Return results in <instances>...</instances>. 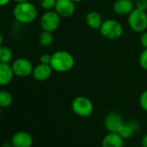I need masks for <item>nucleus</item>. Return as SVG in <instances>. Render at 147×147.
Listing matches in <instances>:
<instances>
[{"mask_svg": "<svg viewBox=\"0 0 147 147\" xmlns=\"http://www.w3.org/2000/svg\"><path fill=\"white\" fill-rule=\"evenodd\" d=\"M50 66L55 72L67 73L75 66V58L66 50H57L51 55Z\"/></svg>", "mask_w": 147, "mask_h": 147, "instance_id": "nucleus-1", "label": "nucleus"}, {"mask_svg": "<svg viewBox=\"0 0 147 147\" xmlns=\"http://www.w3.org/2000/svg\"><path fill=\"white\" fill-rule=\"evenodd\" d=\"M15 19L21 24H30L37 18V9L29 1L18 3L13 10Z\"/></svg>", "mask_w": 147, "mask_h": 147, "instance_id": "nucleus-2", "label": "nucleus"}, {"mask_svg": "<svg viewBox=\"0 0 147 147\" xmlns=\"http://www.w3.org/2000/svg\"><path fill=\"white\" fill-rule=\"evenodd\" d=\"M100 32L101 36L108 40H117L123 34V27L115 19H107L103 21Z\"/></svg>", "mask_w": 147, "mask_h": 147, "instance_id": "nucleus-3", "label": "nucleus"}, {"mask_svg": "<svg viewBox=\"0 0 147 147\" xmlns=\"http://www.w3.org/2000/svg\"><path fill=\"white\" fill-rule=\"evenodd\" d=\"M128 25L135 32L142 33L147 29V14L146 11L134 8L128 15Z\"/></svg>", "mask_w": 147, "mask_h": 147, "instance_id": "nucleus-4", "label": "nucleus"}, {"mask_svg": "<svg viewBox=\"0 0 147 147\" xmlns=\"http://www.w3.org/2000/svg\"><path fill=\"white\" fill-rule=\"evenodd\" d=\"M72 110L80 117H88L93 113L94 105L86 96H78L72 101Z\"/></svg>", "mask_w": 147, "mask_h": 147, "instance_id": "nucleus-5", "label": "nucleus"}, {"mask_svg": "<svg viewBox=\"0 0 147 147\" xmlns=\"http://www.w3.org/2000/svg\"><path fill=\"white\" fill-rule=\"evenodd\" d=\"M61 23V17L55 11H46L40 19V24L42 30L54 32L56 30Z\"/></svg>", "mask_w": 147, "mask_h": 147, "instance_id": "nucleus-6", "label": "nucleus"}, {"mask_svg": "<svg viewBox=\"0 0 147 147\" xmlns=\"http://www.w3.org/2000/svg\"><path fill=\"white\" fill-rule=\"evenodd\" d=\"M14 76L19 78H26L32 75L34 67L31 61L26 58H18L11 63Z\"/></svg>", "mask_w": 147, "mask_h": 147, "instance_id": "nucleus-7", "label": "nucleus"}, {"mask_svg": "<svg viewBox=\"0 0 147 147\" xmlns=\"http://www.w3.org/2000/svg\"><path fill=\"white\" fill-rule=\"evenodd\" d=\"M122 116L117 112H111L105 117L104 125L109 132H119L124 124Z\"/></svg>", "mask_w": 147, "mask_h": 147, "instance_id": "nucleus-8", "label": "nucleus"}, {"mask_svg": "<svg viewBox=\"0 0 147 147\" xmlns=\"http://www.w3.org/2000/svg\"><path fill=\"white\" fill-rule=\"evenodd\" d=\"M55 11L61 18H70L76 12V3L73 0H57Z\"/></svg>", "mask_w": 147, "mask_h": 147, "instance_id": "nucleus-9", "label": "nucleus"}, {"mask_svg": "<svg viewBox=\"0 0 147 147\" xmlns=\"http://www.w3.org/2000/svg\"><path fill=\"white\" fill-rule=\"evenodd\" d=\"M12 147H31L33 144L32 136L24 131L15 132L11 139Z\"/></svg>", "mask_w": 147, "mask_h": 147, "instance_id": "nucleus-10", "label": "nucleus"}, {"mask_svg": "<svg viewBox=\"0 0 147 147\" xmlns=\"http://www.w3.org/2000/svg\"><path fill=\"white\" fill-rule=\"evenodd\" d=\"M53 71L54 70L51 67L50 64L39 63L34 67L32 76L34 79L36 80L37 82H44L51 76Z\"/></svg>", "mask_w": 147, "mask_h": 147, "instance_id": "nucleus-11", "label": "nucleus"}, {"mask_svg": "<svg viewBox=\"0 0 147 147\" xmlns=\"http://www.w3.org/2000/svg\"><path fill=\"white\" fill-rule=\"evenodd\" d=\"M135 8L131 0H116L113 4V11L119 16H128Z\"/></svg>", "mask_w": 147, "mask_h": 147, "instance_id": "nucleus-12", "label": "nucleus"}, {"mask_svg": "<svg viewBox=\"0 0 147 147\" xmlns=\"http://www.w3.org/2000/svg\"><path fill=\"white\" fill-rule=\"evenodd\" d=\"M102 147H123L124 138L119 132H109L107 134L101 142Z\"/></svg>", "mask_w": 147, "mask_h": 147, "instance_id": "nucleus-13", "label": "nucleus"}, {"mask_svg": "<svg viewBox=\"0 0 147 147\" xmlns=\"http://www.w3.org/2000/svg\"><path fill=\"white\" fill-rule=\"evenodd\" d=\"M13 77L14 73L11 65L0 62V86H7L11 82Z\"/></svg>", "mask_w": 147, "mask_h": 147, "instance_id": "nucleus-14", "label": "nucleus"}, {"mask_svg": "<svg viewBox=\"0 0 147 147\" xmlns=\"http://www.w3.org/2000/svg\"><path fill=\"white\" fill-rule=\"evenodd\" d=\"M86 23L88 26L93 30H100L103 20L100 14L95 11H89L86 16Z\"/></svg>", "mask_w": 147, "mask_h": 147, "instance_id": "nucleus-15", "label": "nucleus"}, {"mask_svg": "<svg viewBox=\"0 0 147 147\" xmlns=\"http://www.w3.org/2000/svg\"><path fill=\"white\" fill-rule=\"evenodd\" d=\"M138 127V124L136 121H130L128 123H124L119 131V134L124 139L130 138L137 131Z\"/></svg>", "mask_w": 147, "mask_h": 147, "instance_id": "nucleus-16", "label": "nucleus"}, {"mask_svg": "<svg viewBox=\"0 0 147 147\" xmlns=\"http://www.w3.org/2000/svg\"><path fill=\"white\" fill-rule=\"evenodd\" d=\"M54 41V36H53V32L47 31V30H42L38 36V42L41 46L42 47H49L53 43Z\"/></svg>", "mask_w": 147, "mask_h": 147, "instance_id": "nucleus-17", "label": "nucleus"}, {"mask_svg": "<svg viewBox=\"0 0 147 147\" xmlns=\"http://www.w3.org/2000/svg\"><path fill=\"white\" fill-rule=\"evenodd\" d=\"M13 101L11 94L6 90H0V108L9 107Z\"/></svg>", "mask_w": 147, "mask_h": 147, "instance_id": "nucleus-18", "label": "nucleus"}, {"mask_svg": "<svg viewBox=\"0 0 147 147\" xmlns=\"http://www.w3.org/2000/svg\"><path fill=\"white\" fill-rule=\"evenodd\" d=\"M12 58H13V54L9 47L4 45L0 47V62L10 64L12 61Z\"/></svg>", "mask_w": 147, "mask_h": 147, "instance_id": "nucleus-19", "label": "nucleus"}, {"mask_svg": "<svg viewBox=\"0 0 147 147\" xmlns=\"http://www.w3.org/2000/svg\"><path fill=\"white\" fill-rule=\"evenodd\" d=\"M57 0H40V5L45 11H51L55 9Z\"/></svg>", "mask_w": 147, "mask_h": 147, "instance_id": "nucleus-20", "label": "nucleus"}, {"mask_svg": "<svg viewBox=\"0 0 147 147\" xmlns=\"http://www.w3.org/2000/svg\"><path fill=\"white\" fill-rule=\"evenodd\" d=\"M138 61L140 67L143 69L147 70V49H144V50L141 52L138 58Z\"/></svg>", "mask_w": 147, "mask_h": 147, "instance_id": "nucleus-21", "label": "nucleus"}, {"mask_svg": "<svg viewBox=\"0 0 147 147\" xmlns=\"http://www.w3.org/2000/svg\"><path fill=\"white\" fill-rule=\"evenodd\" d=\"M139 105L144 111L147 112V89L141 94L139 98Z\"/></svg>", "mask_w": 147, "mask_h": 147, "instance_id": "nucleus-22", "label": "nucleus"}, {"mask_svg": "<svg viewBox=\"0 0 147 147\" xmlns=\"http://www.w3.org/2000/svg\"><path fill=\"white\" fill-rule=\"evenodd\" d=\"M135 8L146 11H147V0H136Z\"/></svg>", "mask_w": 147, "mask_h": 147, "instance_id": "nucleus-23", "label": "nucleus"}, {"mask_svg": "<svg viewBox=\"0 0 147 147\" xmlns=\"http://www.w3.org/2000/svg\"><path fill=\"white\" fill-rule=\"evenodd\" d=\"M139 41H140L141 46L144 49H147V30H144V32H142Z\"/></svg>", "mask_w": 147, "mask_h": 147, "instance_id": "nucleus-24", "label": "nucleus"}, {"mask_svg": "<svg viewBox=\"0 0 147 147\" xmlns=\"http://www.w3.org/2000/svg\"><path fill=\"white\" fill-rule=\"evenodd\" d=\"M51 61V55L43 54L40 56V63L43 64H50Z\"/></svg>", "mask_w": 147, "mask_h": 147, "instance_id": "nucleus-25", "label": "nucleus"}, {"mask_svg": "<svg viewBox=\"0 0 147 147\" xmlns=\"http://www.w3.org/2000/svg\"><path fill=\"white\" fill-rule=\"evenodd\" d=\"M141 144H142V147H147V133L143 137Z\"/></svg>", "mask_w": 147, "mask_h": 147, "instance_id": "nucleus-26", "label": "nucleus"}, {"mask_svg": "<svg viewBox=\"0 0 147 147\" xmlns=\"http://www.w3.org/2000/svg\"><path fill=\"white\" fill-rule=\"evenodd\" d=\"M11 1V0H0V7L5 6L7 5H9V3Z\"/></svg>", "mask_w": 147, "mask_h": 147, "instance_id": "nucleus-27", "label": "nucleus"}, {"mask_svg": "<svg viewBox=\"0 0 147 147\" xmlns=\"http://www.w3.org/2000/svg\"><path fill=\"white\" fill-rule=\"evenodd\" d=\"M3 42H4V37H3V35L0 32V47L3 45Z\"/></svg>", "mask_w": 147, "mask_h": 147, "instance_id": "nucleus-28", "label": "nucleus"}, {"mask_svg": "<svg viewBox=\"0 0 147 147\" xmlns=\"http://www.w3.org/2000/svg\"><path fill=\"white\" fill-rule=\"evenodd\" d=\"M14 2H16L17 4L18 3H22V2H26V1H29V0H13Z\"/></svg>", "mask_w": 147, "mask_h": 147, "instance_id": "nucleus-29", "label": "nucleus"}, {"mask_svg": "<svg viewBox=\"0 0 147 147\" xmlns=\"http://www.w3.org/2000/svg\"><path fill=\"white\" fill-rule=\"evenodd\" d=\"M74 2H75L76 4V3H81V2H82V1H84V0H73Z\"/></svg>", "mask_w": 147, "mask_h": 147, "instance_id": "nucleus-30", "label": "nucleus"}, {"mask_svg": "<svg viewBox=\"0 0 147 147\" xmlns=\"http://www.w3.org/2000/svg\"><path fill=\"white\" fill-rule=\"evenodd\" d=\"M100 1H106V0H100Z\"/></svg>", "mask_w": 147, "mask_h": 147, "instance_id": "nucleus-31", "label": "nucleus"}]
</instances>
